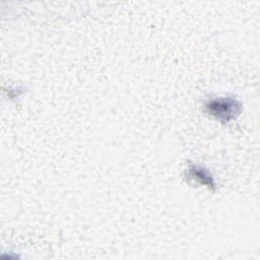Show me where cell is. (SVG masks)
Returning a JSON list of instances; mask_svg holds the SVG:
<instances>
[{"label": "cell", "mask_w": 260, "mask_h": 260, "mask_svg": "<svg viewBox=\"0 0 260 260\" xmlns=\"http://www.w3.org/2000/svg\"><path fill=\"white\" fill-rule=\"evenodd\" d=\"M208 108L213 115L217 116L220 119L224 118L225 120H229L237 112V103L236 101L230 99L216 100L211 102Z\"/></svg>", "instance_id": "6da1fadb"}]
</instances>
